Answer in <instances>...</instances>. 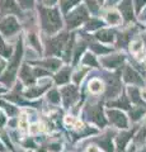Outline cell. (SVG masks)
Instances as JSON below:
<instances>
[{"label": "cell", "mask_w": 146, "mask_h": 152, "mask_svg": "<svg viewBox=\"0 0 146 152\" xmlns=\"http://www.w3.org/2000/svg\"><path fill=\"white\" fill-rule=\"evenodd\" d=\"M141 39L144 41V45H145V48H146V32L141 34Z\"/></svg>", "instance_id": "cell-45"}, {"label": "cell", "mask_w": 146, "mask_h": 152, "mask_svg": "<svg viewBox=\"0 0 146 152\" xmlns=\"http://www.w3.org/2000/svg\"><path fill=\"white\" fill-rule=\"evenodd\" d=\"M60 93H61V107H62L65 112L70 110L75 104H78L84 98L81 88L73 83L60 86Z\"/></svg>", "instance_id": "cell-8"}, {"label": "cell", "mask_w": 146, "mask_h": 152, "mask_svg": "<svg viewBox=\"0 0 146 152\" xmlns=\"http://www.w3.org/2000/svg\"><path fill=\"white\" fill-rule=\"evenodd\" d=\"M15 50V43H10L8 39L0 33V56L5 60H9L14 53Z\"/></svg>", "instance_id": "cell-29"}, {"label": "cell", "mask_w": 146, "mask_h": 152, "mask_svg": "<svg viewBox=\"0 0 146 152\" xmlns=\"http://www.w3.org/2000/svg\"><path fill=\"white\" fill-rule=\"evenodd\" d=\"M38 29L42 36H54L65 29V20L59 7H37Z\"/></svg>", "instance_id": "cell-1"}, {"label": "cell", "mask_w": 146, "mask_h": 152, "mask_svg": "<svg viewBox=\"0 0 146 152\" xmlns=\"http://www.w3.org/2000/svg\"><path fill=\"white\" fill-rule=\"evenodd\" d=\"M73 69L74 66H71L70 64H64L61 67L52 74V80L54 84L56 86H64V85H67L71 83V75H73Z\"/></svg>", "instance_id": "cell-16"}, {"label": "cell", "mask_w": 146, "mask_h": 152, "mask_svg": "<svg viewBox=\"0 0 146 152\" xmlns=\"http://www.w3.org/2000/svg\"><path fill=\"white\" fill-rule=\"evenodd\" d=\"M23 31V26L17 15H3L0 17V33L9 39L12 37H19Z\"/></svg>", "instance_id": "cell-11"}, {"label": "cell", "mask_w": 146, "mask_h": 152, "mask_svg": "<svg viewBox=\"0 0 146 152\" xmlns=\"http://www.w3.org/2000/svg\"><path fill=\"white\" fill-rule=\"evenodd\" d=\"M141 98H142V100L146 103V85L141 86Z\"/></svg>", "instance_id": "cell-43"}, {"label": "cell", "mask_w": 146, "mask_h": 152, "mask_svg": "<svg viewBox=\"0 0 146 152\" xmlns=\"http://www.w3.org/2000/svg\"><path fill=\"white\" fill-rule=\"evenodd\" d=\"M98 1H99V3H101V4H102V3H103V1H104V0H98Z\"/></svg>", "instance_id": "cell-47"}, {"label": "cell", "mask_w": 146, "mask_h": 152, "mask_svg": "<svg viewBox=\"0 0 146 152\" xmlns=\"http://www.w3.org/2000/svg\"><path fill=\"white\" fill-rule=\"evenodd\" d=\"M116 133H117L116 128L108 126L104 129H101L95 136H93L85 141L95 143L101 148L102 152H116V148H114Z\"/></svg>", "instance_id": "cell-7"}, {"label": "cell", "mask_w": 146, "mask_h": 152, "mask_svg": "<svg viewBox=\"0 0 146 152\" xmlns=\"http://www.w3.org/2000/svg\"><path fill=\"white\" fill-rule=\"evenodd\" d=\"M8 91H9V88L0 83V96H4V95H5Z\"/></svg>", "instance_id": "cell-40"}, {"label": "cell", "mask_w": 146, "mask_h": 152, "mask_svg": "<svg viewBox=\"0 0 146 152\" xmlns=\"http://www.w3.org/2000/svg\"><path fill=\"white\" fill-rule=\"evenodd\" d=\"M106 107H109V108H118V109H122V110L125 112H128L131 107H132V104H131L128 96L126 95V93L123 91L120 96H117L114 99H112V100H108L106 102Z\"/></svg>", "instance_id": "cell-22"}, {"label": "cell", "mask_w": 146, "mask_h": 152, "mask_svg": "<svg viewBox=\"0 0 146 152\" xmlns=\"http://www.w3.org/2000/svg\"><path fill=\"white\" fill-rule=\"evenodd\" d=\"M101 67L108 71H117L121 70V67L127 62V55L123 52H116L113 51L106 56L99 57Z\"/></svg>", "instance_id": "cell-14"}, {"label": "cell", "mask_w": 146, "mask_h": 152, "mask_svg": "<svg viewBox=\"0 0 146 152\" xmlns=\"http://www.w3.org/2000/svg\"><path fill=\"white\" fill-rule=\"evenodd\" d=\"M116 48L114 47H111L109 45H104V43H101V42H98L93 39L89 42V51H92L94 55H97L98 57H102V56H106L108 53H111V52H113Z\"/></svg>", "instance_id": "cell-24"}, {"label": "cell", "mask_w": 146, "mask_h": 152, "mask_svg": "<svg viewBox=\"0 0 146 152\" xmlns=\"http://www.w3.org/2000/svg\"><path fill=\"white\" fill-rule=\"evenodd\" d=\"M24 55H26V45H24V38L21 33L19 37H17L15 41V50L14 53L7 62V69L0 76V83L4 84L5 86L10 89L14 83L18 80V72L22 64L24 62Z\"/></svg>", "instance_id": "cell-2"}, {"label": "cell", "mask_w": 146, "mask_h": 152, "mask_svg": "<svg viewBox=\"0 0 146 152\" xmlns=\"http://www.w3.org/2000/svg\"><path fill=\"white\" fill-rule=\"evenodd\" d=\"M54 80L52 77H43V79H38V81L36 84L31 85V86H26L23 89V95L24 98L28 99L31 102H37L43 99L46 93L54 86Z\"/></svg>", "instance_id": "cell-9"}, {"label": "cell", "mask_w": 146, "mask_h": 152, "mask_svg": "<svg viewBox=\"0 0 146 152\" xmlns=\"http://www.w3.org/2000/svg\"><path fill=\"white\" fill-rule=\"evenodd\" d=\"M80 117L89 124L97 127L98 129H104L108 127L106 115V102L99 98H87Z\"/></svg>", "instance_id": "cell-3"}, {"label": "cell", "mask_w": 146, "mask_h": 152, "mask_svg": "<svg viewBox=\"0 0 146 152\" xmlns=\"http://www.w3.org/2000/svg\"><path fill=\"white\" fill-rule=\"evenodd\" d=\"M18 118V131H19L23 136L28 134V131H29V126H31V117L24 109L22 108V110L19 113V115L17 117Z\"/></svg>", "instance_id": "cell-30"}, {"label": "cell", "mask_w": 146, "mask_h": 152, "mask_svg": "<svg viewBox=\"0 0 146 152\" xmlns=\"http://www.w3.org/2000/svg\"><path fill=\"white\" fill-rule=\"evenodd\" d=\"M7 152H12V151H7Z\"/></svg>", "instance_id": "cell-49"}, {"label": "cell", "mask_w": 146, "mask_h": 152, "mask_svg": "<svg viewBox=\"0 0 146 152\" xmlns=\"http://www.w3.org/2000/svg\"><path fill=\"white\" fill-rule=\"evenodd\" d=\"M125 93L128 96L130 102L132 105L135 104H141L145 103L141 98V88L140 86H135V85H126L125 86Z\"/></svg>", "instance_id": "cell-28"}, {"label": "cell", "mask_w": 146, "mask_h": 152, "mask_svg": "<svg viewBox=\"0 0 146 152\" xmlns=\"http://www.w3.org/2000/svg\"><path fill=\"white\" fill-rule=\"evenodd\" d=\"M80 1H81V0H60L59 8H60L61 13L65 15V14H67L71 9H74L76 5H79Z\"/></svg>", "instance_id": "cell-34"}, {"label": "cell", "mask_w": 146, "mask_h": 152, "mask_svg": "<svg viewBox=\"0 0 146 152\" xmlns=\"http://www.w3.org/2000/svg\"><path fill=\"white\" fill-rule=\"evenodd\" d=\"M57 1L59 0H41V4L45 7H55V4Z\"/></svg>", "instance_id": "cell-39"}, {"label": "cell", "mask_w": 146, "mask_h": 152, "mask_svg": "<svg viewBox=\"0 0 146 152\" xmlns=\"http://www.w3.org/2000/svg\"><path fill=\"white\" fill-rule=\"evenodd\" d=\"M18 80L26 86H31V85L36 84L38 81V79L34 75V70H33V66L31 64H28L27 61L22 64L21 69H19V72H18Z\"/></svg>", "instance_id": "cell-17"}, {"label": "cell", "mask_w": 146, "mask_h": 152, "mask_svg": "<svg viewBox=\"0 0 146 152\" xmlns=\"http://www.w3.org/2000/svg\"><path fill=\"white\" fill-rule=\"evenodd\" d=\"M104 22L107 26L109 27H120L122 24V22H123V18H122L121 13L118 10H108L106 14H104Z\"/></svg>", "instance_id": "cell-31"}, {"label": "cell", "mask_w": 146, "mask_h": 152, "mask_svg": "<svg viewBox=\"0 0 146 152\" xmlns=\"http://www.w3.org/2000/svg\"><path fill=\"white\" fill-rule=\"evenodd\" d=\"M67 152H75V151H67Z\"/></svg>", "instance_id": "cell-48"}, {"label": "cell", "mask_w": 146, "mask_h": 152, "mask_svg": "<svg viewBox=\"0 0 146 152\" xmlns=\"http://www.w3.org/2000/svg\"><path fill=\"white\" fill-rule=\"evenodd\" d=\"M103 27H106V22L102 20L101 18H97V17H90L87 20V23L83 26V31L87 32V33H95L99 29H102Z\"/></svg>", "instance_id": "cell-27"}, {"label": "cell", "mask_w": 146, "mask_h": 152, "mask_svg": "<svg viewBox=\"0 0 146 152\" xmlns=\"http://www.w3.org/2000/svg\"><path fill=\"white\" fill-rule=\"evenodd\" d=\"M145 50V45H144V41L141 38H136V39H132L128 45V52L131 53V56H136L141 53Z\"/></svg>", "instance_id": "cell-33"}, {"label": "cell", "mask_w": 146, "mask_h": 152, "mask_svg": "<svg viewBox=\"0 0 146 152\" xmlns=\"http://www.w3.org/2000/svg\"><path fill=\"white\" fill-rule=\"evenodd\" d=\"M7 123H8V117H7V114L4 113L1 109H0V129L5 128V127H7Z\"/></svg>", "instance_id": "cell-38"}, {"label": "cell", "mask_w": 146, "mask_h": 152, "mask_svg": "<svg viewBox=\"0 0 146 152\" xmlns=\"http://www.w3.org/2000/svg\"><path fill=\"white\" fill-rule=\"evenodd\" d=\"M106 115L108 121V126L116 128L117 131L127 129L131 127V122L127 112L118 108H109L106 107Z\"/></svg>", "instance_id": "cell-10"}, {"label": "cell", "mask_w": 146, "mask_h": 152, "mask_svg": "<svg viewBox=\"0 0 146 152\" xmlns=\"http://www.w3.org/2000/svg\"><path fill=\"white\" fill-rule=\"evenodd\" d=\"M137 129H139V124H131V127L127 128V129L117 131L116 137H114L116 152H123L131 143H134Z\"/></svg>", "instance_id": "cell-13"}, {"label": "cell", "mask_w": 146, "mask_h": 152, "mask_svg": "<svg viewBox=\"0 0 146 152\" xmlns=\"http://www.w3.org/2000/svg\"><path fill=\"white\" fill-rule=\"evenodd\" d=\"M89 18H90V12H89L88 7L84 5V4L76 5L67 14L64 15L65 29H67L70 32L76 31L78 28H80L81 26L85 24Z\"/></svg>", "instance_id": "cell-6"}, {"label": "cell", "mask_w": 146, "mask_h": 152, "mask_svg": "<svg viewBox=\"0 0 146 152\" xmlns=\"http://www.w3.org/2000/svg\"><path fill=\"white\" fill-rule=\"evenodd\" d=\"M90 72H92V69L87 67V66H83L80 64L74 66L73 75H71V83L81 88L84 85V83L87 81V79H88V76Z\"/></svg>", "instance_id": "cell-20"}, {"label": "cell", "mask_w": 146, "mask_h": 152, "mask_svg": "<svg viewBox=\"0 0 146 152\" xmlns=\"http://www.w3.org/2000/svg\"><path fill=\"white\" fill-rule=\"evenodd\" d=\"M136 146H137V145H136L135 142H134V143H131V145L126 148V151H123V152H135V151H136Z\"/></svg>", "instance_id": "cell-42"}, {"label": "cell", "mask_w": 146, "mask_h": 152, "mask_svg": "<svg viewBox=\"0 0 146 152\" xmlns=\"http://www.w3.org/2000/svg\"><path fill=\"white\" fill-rule=\"evenodd\" d=\"M22 152H37V151H36V150H31V148H29V150H23Z\"/></svg>", "instance_id": "cell-46"}, {"label": "cell", "mask_w": 146, "mask_h": 152, "mask_svg": "<svg viewBox=\"0 0 146 152\" xmlns=\"http://www.w3.org/2000/svg\"><path fill=\"white\" fill-rule=\"evenodd\" d=\"M80 65L87 66V67L92 69V70H98L101 69V62H99V57L97 55H94L92 51H87L83 55V57L80 58Z\"/></svg>", "instance_id": "cell-26"}, {"label": "cell", "mask_w": 146, "mask_h": 152, "mask_svg": "<svg viewBox=\"0 0 146 152\" xmlns=\"http://www.w3.org/2000/svg\"><path fill=\"white\" fill-rule=\"evenodd\" d=\"M10 14L22 18L24 15V12L21 9L17 0H0V17Z\"/></svg>", "instance_id": "cell-18"}, {"label": "cell", "mask_w": 146, "mask_h": 152, "mask_svg": "<svg viewBox=\"0 0 146 152\" xmlns=\"http://www.w3.org/2000/svg\"><path fill=\"white\" fill-rule=\"evenodd\" d=\"M118 12L121 13V15L126 23H131L135 20L132 0H122L118 5Z\"/></svg>", "instance_id": "cell-23"}, {"label": "cell", "mask_w": 146, "mask_h": 152, "mask_svg": "<svg viewBox=\"0 0 146 152\" xmlns=\"http://www.w3.org/2000/svg\"><path fill=\"white\" fill-rule=\"evenodd\" d=\"M81 90H83V95L87 98L103 99V95H104V91H106V83L99 75V69L92 70L87 81L81 86Z\"/></svg>", "instance_id": "cell-5"}, {"label": "cell", "mask_w": 146, "mask_h": 152, "mask_svg": "<svg viewBox=\"0 0 146 152\" xmlns=\"http://www.w3.org/2000/svg\"><path fill=\"white\" fill-rule=\"evenodd\" d=\"M120 71H121L122 81H123L125 85H135V86H140V88L146 85V77L130 62H126Z\"/></svg>", "instance_id": "cell-12"}, {"label": "cell", "mask_w": 146, "mask_h": 152, "mask_svg": "<svg viewBox=\"0 0 146 152\" xmlns=\"http://www.w3.org/2000/svg\"><path fill=\"white\" fill-rule=\"evenodd\" d=\"M70 36H71V32L67 31V29L61 31L60 33L54 34V36H42V42H43V56L61 57Z\"/></svg>", "instance_id": "cell-4"}, {"label": "cell", "mask_w": 146, "mask_h": 152, "mask_svg": "<svg viewBox=\"0 0 146 152\" xmlns=\"http://www.w3.org/2000/svg\"><path fill=\"white\" fill-rule=\"evenodd\" d=\"M28 64L41 66V67L48 70L51 74H54V72H56V71H57L65 62L62 61V58H61V57H56V56H42V57H40V58H37V60L29 61Z\"/></svg>", "instance_id": "cell-15"}, {"label": "cell", "mask_w": 146, "mask_h": 152, "mask_svg": "<svg viewBox=\"0 0 146 152\" xmlns=\"http://www.w3.org/2000/svg\"><path fill=\"white\" fill-rule=\"evenodd\" d=\"M43 102L47 105L51 107H61V93H60V88L54 85L43 96Z\"/></svg>", "instance_id": "cell-25"}, {"label": "cell", "mask_w": 146, "mask_h": 152, "mask_svg": "<svg viewBox=\"0 0 146 152\" xmlns=\"http://www.w3.org/2000/svg\"><path fill=\"white\" fill-rule=\"evenodd\" d=\"M85 5L88 7L90 14L97 15L98 12H99V8H101V3L98 1V0H85Z\"/></svg>", "instance_id": "cell-35"}, {"label": "cell", "mask_w": 146, "mask_h": 152, "mask_svg": "<svg viewBox=\"0 0 146 152\" xmlns=\"http://www.w3.org/2000/svg\"><path fill=\"white\" fill-rule=\"evenodd\" d=\"M117 1H120V0H108V1H107V5H108V7H112L113 4H116Z\"/></svg>", "instance_id": "cell-44"}, {"label": "cell", "mask_w": 146, "mask_h": 152, "mask_svg": "<svg viewBox=\"0 0 146 152\" xmlns=\"http://www.w3.org/2000/svg\"><path fill=\"white\" fill-rule=\"evenodd\" d=\"M18 4L23 12L24 10H32L34 5V0H17Z\"/></svg>", "instance_id": "cell-36"}, {"label": "cell", "mask_w": 146, "mask_h": 152, "mask_svg": "<svg viewBox=\"0 0 146 152\" xmlns=\"http://www.w3.org/2000/svg\"><path fill=\"white\" fill-rule=\"evenodd\" d=\"M134 142L136 145L146 143V117L141 121V123L139 124V129H137V133H136V136H135V141Z\"/></svg>", "instance_id": "cell-32"}, {"label": "cell", "mask_w": 146, "mask_h": 152, "mask_svg": "<svg viewBox=\"0 0 146 152\" xmlns=\"http://www.w3.org/2000/svg\"><path fill=\"white\" fill-rule=\"evenodd\" d=\"M145 4H146V0H134V7H135L136 14L141 13V9L145 7Z\"/></svg>", "instance_id": "cell-37"}, {"label": "cell", "mask_w": 146, "mask_h": 152, "mask_svg": "<svg viewBox=\"0 0 146 152\" xmlns=\"http://www.w3.org/2000/svg\"><path fill=\"white\" fill-rule=\"evenodd\" d=\"M94 39L101 42V43H104V45H113L114 46V42H116V37H117V32L113 29V27H103L102 29H99L98 32H95L93 34Z\"/></svg>", "instance_id": "cell-19"}, {"label": "cell", "mask_w": 146, "mask_h": 152, "mask_svg": "<svg viewBox=\"0 0 146 152\" xmlns=\"http://www.w3.org/2000/svg\"><path fill=\"white\" fill-rule=\"evenodd\" d=\"M135 152H146V143L137 145L136 146V151Z\"/></svg>", "instance_id": "cell-41"}, {"label": "cell", "mask_w": 146, "mask_h": 152, "mask_svg": "<svg viewBox=\"0 0 146 152\" xmlns=\"http://www.w3.org/2000/svg\"><path fill=\"white\" fill-rule=\"evenodd\" d=\"M127 114H128L131 124H140L141 121L146 117V103L135 104V105L131 107Z\"/></svg>", "instance_id": "cell-21"}]
</instances>
